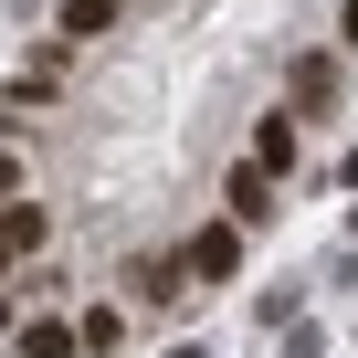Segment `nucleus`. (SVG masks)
Wrapping results in <instances>:
<instances>
[{"label": "nucleus", "instance_id": "nucleus-10", "mask_svg": "<svg viewBox=\"0 0 358 358\" xmlns=\"http://www.w3.org/2000/svg\"><path fill=\"white\" fill-rule=\"evenodd\" d=\"M11 190H22V158H11V148H0V201H11Z\"/></svg>", "mask_w": 358, "mask_h": 358}, {"label": "nucleus", "instance_id": "nucleus-8", "mask_svg": "<svg viewBox=\"0 0 358 358\" xmlns=\"http://www.w3.org/2000/svg\"><path fill=\"white\" fill-rule=\"evenodd\" d=\"M74 348H95V358H116V348H127V316H116V306H95V316L74 327Z\"/></svg>", "mask_w": 358, "mask_h": 358}, {"label": "nucleus", "instance_id": "nucleus-7", "mask_svg": "<svg viewBox=\"0 0 358 358\" xmlns=\"http://www.w3.org/2000/svg\"><path fill=\"white\" fill-rule=\"evenodd\" d=\"M116 11H127V0H64V43H95V32H116Z\"/></svg>", "mask_w": 358, "mask_h": 358}, {"label": "nucleus", "instance_id": "nucleus-12", "mask_svg": "<svg viewBox=\"0 0 358 358\" xmlns=\"http://www.w3.org/2000/svg\"><path fill=\"white\" fill-rule=\"evenodd\" d=\"M0 337H11V306H0Z\"/></svg>", "mask_w": 358, "mask_h": 358}, {"label": "nucleus", "instance_id": "nucleus-3", "mask_svg": "<svg viewBox=\"0 0 358 358\" xmlns=\"http://www.w3.org/2000/svg\"><path fill=\"white\" fill-rule=\"evenodd\" d=\"M0 243H11V264H22V253H43V243H53V222H43L32 201H0Z\"/></svg>", "mask_w": 358, "mask_h": 358}, {"label": "nucleus", "instance_id": "nucleus-11", "mask_svg": "<svg viewBox=\"0 0 358 358\" xmlns=\"http://www.w3.org/2000/svg\"><path fill=\"white\" fill-rule=\"evenodd\" d=\"M337 32H348V43H358V0H348V11H337Z\"/></svg>", "mask_w": 358, "mask_h": 358}, {"label": "nucleus", "instance_id": "nucleus-6", "mask_svg": "<svg viewBox=\"0 0 358 358\" xmlns=\"http://www.w3.org/2000/svg\"><path fill=\"white\" fill-rule=\"evenodd\" d=\"M11 348L22 358H74V327L64 316H32V327H11Z\"/></svg>", "mask_w": 358, "mask_h": 358}, {"label": "nucleus", "instance_id": "nucleus-5", "mask_svg": "<svg viewBox=\"0 0 358 358\" xmlns=\"http://www.w3.org/2000/svg\"><path fill=\"white\" fill-rule=\"evenodd\" d=\"M295 148H306L295 116H264V127H253V169H295Z\"/></svg>", "mask_w": 358, "mask_h": 358}, {"label": "nucleus", "instance_id": "nucleus-4", "mask_svg": "<svg viewBox=\"0 0 358 358\" xmlns=\"http://www.w3.org/2000/svg\"><path fill=\"white\" fill-rule=\"evenodd\" d=\"M222 201H232V222H264V211H274V169H232Z\"/></svg>", "mask_w": 358, "mask_h": 358}, {"label": "nucleus", "instance_id": "nucleus-14", "mask_svg": "<svg viewBox=\"0 0 358 358\" xmlns=\"http://www.w3.org/2000/svg\"><path fill=\"white\" fill-rule=\"evenodd\" d=\"M169 358H201V348H169Z\"/></svg>", "mask_w": 358, "mask_h": 358}, {"label": "nucleus", "instance_id": "nucleus-1", "mask_svg": "<svg viewBox=\"0 0 358 358\" xmlns=\"http://www.w3.org/2000/svg\"><path fill=\"white\" fill-rule=\"evenodd\" d=\"M285 95H295L306 116H327V106H337V64H327V53H295V74H285Z\"/></svg>", "mask_w": 358, "mask_h": 358}, {"label": "nucleus", "instance_id": "nucleus-13", "mask_svg": "<svg viewBox=\"0 0 358 358\" xmlns=\"http://www.w3.org/2000/svg\"><path fill=\"white\" fill-rule=\"evenodd\" d=\"M0 274H11V243H0Z\"/></svg>", "mask_w": 358, "mask_h": 358}, {"label": "nucleus", "instance_id": "nucleus-9", "mask_svg": "<svg viewBox=\"0 0 358 358\" xmlns=\"http://www.w3.org/2000/svg\"><path fill=\"white\" fill-rule=\"evenodd\" d=\"M127 285H137V295H148V306H169V295H179V264H137V274H127Z\"/></svg>", "mask_w": 358, "mask_h": 358}, {"label": "nucleus", "instance_id": "nucleus-2", "mask_svg": "<svg viewBox=\"0 0 358 358\" xmlns=\"http://www.w3.org/2000/svg\"><path fill=\"white\" fill-rule=\"evenodd\" d=\"M190 274H211V285H232V274H243V232H222V222H211V232L190 243Z\"/></svg>", "mask_w": 358, "mask_h": 358}]
</instances>
